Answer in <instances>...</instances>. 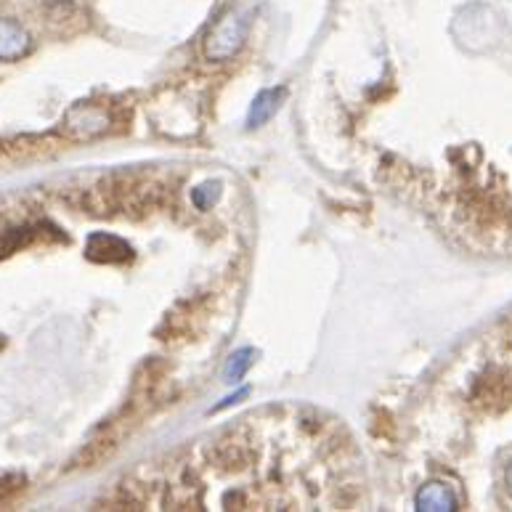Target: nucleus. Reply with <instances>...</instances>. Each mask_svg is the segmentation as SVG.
I'll return each instance as SVG.
<instances>
[{
	"label": "nucleus",
	"instance_id": "8",
	"mask_svg": "<svg viewBox=\"0 0 512 512\" xmlns=\"http://www.w3.org/2000/svg\"><path fill=\"white\" fill-rule=\"evenodd\" d=\"M218 197H221V184H202L194 189L192 202L199 210H210L218 202Z\"/></svg>",
	"mask_w": 512,
	"mask_h": 512
},
{
	"label": "nucleus",
	"instance_id": "3",
	"mask_svg": "<svg viewBox=\"0 0 512 512\" xmlns=\"http://www.w3.org/2000/svg\"><path fill=\"white\" fill-rule=\"evenodd\" d=\"M30 48V32L14 19L0 16V62H19L22 56L30 54Z\"/></svg>",
	"mask_w": 512,
	"mask_h": 512
},
{
	"label": "nucleus",
	"instance_id": "5",
	"mask_svg": "<svg viewBox=\"0 0 512 512\" xmlns=\"http://www.w3.org/2000/svg\"><path fill=\"white\" fill-rule=\"evenodd\" d=\"M282 96L284 91H260L258 96H255L253 107H250V115H247V128H260V125H266L268 120L276 115Z\"/></svg>",
	"mask_w": 512,
	"mask_h": 512
},
{
	"label": "nucleus",
	"instance_id": "1",
	"mask_svg": "<svg viewBox=\"0 0 512 512\" xmlns=\"http://www.w3.org/2000/svg\"><path fill=\"white\" fill-rule=\"evenodd\" d=\"M250 22L239 11H226L218 22L210 27L205 38V56L210 62H229L242 51L247 40Z\"/></svg>",
	"mask_w": 512,
	"mask_h": 512
},
{
	"label": "nucleus",
	"instance_id": "7",
	"mask_svg": "<svg viewBox=\"0 0 512 512\" xmlns=\"http://www.w3.org/2000/svg\"><path fill=\"white\" fill-rule=\"evenodd\" d=\"M250 367H253V351H250V348H245V351H237L229 359L226 369H223L226 383H239V380L247 375V369Z\"/></svg>",
	"mask_w": 512,
	"mask_h": 512
},
{
	"label": "nucleus",
	"instance_id": "2",
	"mask_svg": "<svg viewBox=\"0 0 512 512\" xmlns=\"http://www.w3.org/2000/svg\"><path fill=\"white\" fill-rule=\"evenodd\" d=\"M62 130L72 141H85V138H96L109 130L107 109L99 104H75L69 109L62 120Z\"/></svg>",
	"mask_w": 512,
	"mask_h": 512
},
{
	"label": "nucleus",
	"instance_id": "4",
	"mask_svg": "<svg viewBox=\"0 0 512 512\" xmlns=\"http://www.w3.org/2000/svg\"><path fill=\"white\" fill-rule=\"evenodd\" d=\"M85 255L96 263H123L130 258V245L115 234H93L85 245Z\"/></svg>",
	"mask_w": 512,
	"mask_h": 512
},
{
	"label": "nucleus",
	"instance_id": "6",
	"mask_svg": "<svg viewBox=\"0 0 512 512\" xmlns=\"http://www.w3.org/2000/svg\"><path fill=\"white\" fill-rule=\"evenodd\" d=\"M417 507L420 510H454V497L441 483H430L417 494Z\"/></svg>",
	"mask_w": 512,
	"mask_h": 512
}]
</instances>
